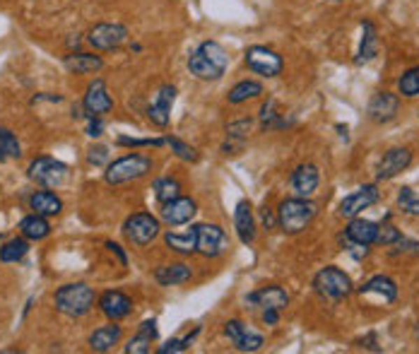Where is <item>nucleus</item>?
Instances as JSON below:
<instances>
[{"label":"nucleus","mask_w":419,"mask_h":354,"mask_svg":"<svg viewBox=\"0 0 419 354\" xmlns=\"http://www.w3.org/2000/svg\"><path fill=\"white\" fill-rule=\"evenodd\" d=\"M87 160H90V164L101 167L108 160V150H106V147H101V145L99 147H92L90 155H87Z\"/></svg>","instance_id":"nucleus-44"},{"label":"nucleus","mask_w":419,"mask_h":354,"mask_svg":"<svg viewBox=\"0 0 419 354\" xmlns=\"http://www.w3.org/2000/svg\"><path fill=\"white\" fill-rule=\"evenodd\" d=\"M121 340V325H101L90 335V350L92 352H108L116 342Z\"/></svg>","instance_id":"nucleus-25"},{"label":"nucleus","mask_w":419,"mask_h":354,"mask_svg":"<svg viewBox=\"0 0 419 354\" xmlns=\"http://www.w3.org/2000/svg\"><path fill=\"white\" fill-rule=\"evenodd\" d=\"M20 232L24 239H31V241H41V239L48 236V232H51V227H48V222L43 220L41 215H29L24 217V220L20 222Z\"/></svg>","instance_id":"nucleus-30"},{"label":"nucleus","mask_w":419,"mask_h":354,"mask_svg":"<svg viewBox=\"0 0 419 354\" xmlns=\"http://www.w3.org/2000/svg\"><path fill=\"white\" fill-rule=\"evenodd\" d=\"M412 164V152L407 147H393L383 155V160L378 162V181H388V178L398 176Z\"/></svg>","instance_id":"nucleus-10"},{"label":"nucleus","mask_w":419,"mask_h":354,"mask_svg":"<svg viewBox=\"0 0 419 354\" xmlns=\"http://www.w3.org/2000/svg\"><path fill=\"white\" fill-rule=\"evenodd\" d=\"M374 203H378V188L376 186H362L359 190H355L352 195H347L345 200L340 203V215L342 217H357L359 212L369 210Z\"/></svg>","instance_id":"nucleus-12"},{"label":"nucleus","mask_w":419,"mask_h":354,"mask_svg":"<svg viewBox=\"0 0 419 354\" xmlns=\"http://www.w3.org/2000/svg\"><path fill=\"white\" fill-rule=\"evenodd\" d=\"M400 241V232L395 229L393 225H381L378 227V234H376V241L374 243H381V246H393V243Z\"/></svg>","instance_id":"nucleus-40"},{"label":"nucleus","mask_w":419,"mask_h":354,"mask_svg":"<svg viewBox=\"0 0 419 354\" xmlns=\"http://www.w3.org/2000/svg\"><path fill=\"white\" fill-rule=\"evenodd\" d=\"M260 94H263V85L255 83V80H243V83L232 87L227 99H229V104H243V101L255 99V97H260Z\"/></svg>","instance_id":"nucleus-31"},{"label":"nucleus","mask_w":419,"mask_h":354,"mask_svg":"<svg viewBox=\"0 0 419 354\" xmlns=\"http://www.w3.org/2000/svg\"><path fill=\"white\" fill-rule=\"evenodd\" d=\"M29 208L41 217H53L63 210V203L61 198H56V195L48 193V190H39V193H34L29 198Z\"/></svg>","instance_id":"nucleus-28"},{"label":"nucleus","mask_w":419,"mask_h":354,"mask_svg":"<svg viewBox=\"0 0 419 354\" xmlns=\"http://www.w3.org/2000/svg\"><path fill=\"white\" fill-rule=\"evenodd\" d=\"M277 313H280V311H275V309H265L263 320H265V323H268V325H275L277 320H280V316H277Z\"/></svg>","instance_id":"nucleus-47"},{"label":"nucleus","mask_w":419,"mask_h":354,"mask_svg":"<svg viewBox=\"0 0 419 354\" xmlns=\"http://www.w3.org/2000/svg\"><path fill=\"white\" fill-rule=\"evenodd\" d=\"M118 143L121 145H128V147H159L164 145L166 140H135V138H118Z\"/></svg>","instance_id":"nucleus-45"},{"label":"nucleus","mask_w":419,"mask_h":354,"mask_svg":"<svg viewBox=\"0 0 419 354\" xmlns=\"http://www.w3.org/2000/svg\"><path fill=\"white\" fill-rule=\"evenodd\" d=\"M318 183H320V174L313 164H301L297 171L292 174V188L299 198H308V195H313L315 188H318Z\"/></svg>","instance_id":"nucleus-18"},{"label":"nucleus","mask_w":419,"mask_h":354,"mask_svg":"<svg viewBox=\"0 0 419 354\" xmlns=\"http://www.w3.org/2000/svg\"><path fill=\"white\" fill-rule=\"evenodd\" d=\"M56 309L70 318H80L94 306V292L92 287H87L85 282H75V285H65L56 292L53 297Z\"/></svg>","instance_id":"nucleus-2"},{"label":"nucleus","mask_w":419,"mask_h":354,"mask_svg":"<svg viewBox=\"0 0 419 354\" xmlns=\"http://www.w3.org/2000/svg\"><path fill=\"white\" fill-rule=\"evenodd\" d=\"M376 234H378V225L369 220H357V217H352L350 227H347V239H350L352 243H364V246H369V243L376 241Z\"/></svg>","instance_id":"nucleus-24"},{"label":"nucleus","mask_w":419,"mask_h":354,"mask_svg":"<svg viewBox=\"0 0 419 354\" xmlns=\"http://www.w3.org/2000/svg\"><path fill=\"white\" fill-rule=\"evenodd\" d=\"M70 171L63 162L53 160V157H39L29 164V178L46 188H56V186H63L68 181Z\"/></svg>","instance_id":"nucleus-5"},{"label":"nucleus","mask_w":419,"mask_h":354,"mask_svg":"<svg viewBox=\"0 0 419 354\" xmlns=\"http://www.w3.org/2000/svg\"><path fill=\"white\" fill-rule=\"evenodd\" d=\"M155 340H157V323L155 320H145V323H140L135 337H130V342L126 345V352L128 354H145V352H150V345Z\"/></svg>","instance_id":"nucleus-23"},{"label":"nucleus","mask_w":419,"mask_h":354,"mask_svg":"<svg viewBox=\"0 0 419 354\" xmlns=\"http://www.w3.org/2000/svg\"><path fill=\"white\" fill-rule=\"evenodd\" d=\"M315 292L330 302H342L352 292V282L340 268H323L313 277Z\"/></svg>","instance_id":"nucleus-4"},{"label":"nucleus","mask_w":419,"mask_h":354,"mask_svg":"<svg viewBox=\"0 0 419 354\" xmlns=\"http://www.w3.org/2000/svg\"><path fill=\"white\" fill-rule=\"evenodd\" d=\"M99 306H101V311H104L106 318L121 320V318H126V316L130 313L133 302H130L123 292H106L104 297L99 299Z\"/></svg>","instance_id":"nucleus-20"},{"label":"nucleus","mask_w":419,"mask_h":354,"mask_svg":"<svg viewBox=\"0 0 419 354\" xmlns=\"http://www.w3.org/2000/svg\"><path fill=\"white\" fill-rule=\"evenodd\" d=\"M415 335H417V340H419V323H417V328H415Z\"/></svg>","instance_id":"nucleus-49"},{"label":"nucleus","mask_w":419,"mask_h":354,"mask_svg":"<svg viewBox=\"0 0 419 354\" xmlns=\"http://www.w3.org/2000/svg\"><path fill=\"white\" fill-rule=\"evenodd\" d=\"M152 169V162L150 157L145 155H128V157H121L116 160L113 164L106 167V183L111 186H118V183H128V181H135V178H143L150 174Z\"/></svg>","instance_id":"nucleus-3"},{"label":"nucleus","mask_w":419,"mask_h":354,"mask_svg":"<svg viewBox=\"0 0 419 354\" xmlns=\"http://www.w3.org/2000/svg\"><path fill=\"white\" fill-rule=\"evenodd\" d=\"M101 65H104V61L99 56H92V53H73V56L65 58V68L75 75L97 73V70H101Z\"/></svg>","instance_id":"nucleus-27"},{"label":"nucleus","mask_w":419,"mask_h":354,"mask_svg":"<svg viewBox=\"0 0 419 354\" xmlns=\"http://www.w3.org/2000/svg\"><path fill=\"white\" fill-rule=\"evenodd\" d=\"M362 29H364V36H362V46H359L355 63H369L378 53V36H376L374 24L371 22H364Z\"/></svg>","instance_id":"nucleus-29"},{"label":"nucleus","mask_w":419,"mask_h":354,"mask_svg":"<svg viewBox=\"0 0 419 354\" xmlns=\"http://www.w3.org/2000/svg\"><path fill=\"white\" fill-rule=\"evenodd\" d=\"M200 51H203L205 56H208L210 61L217 65V68L227 70V63H229V56H227V51H225V48H222L217 41H205V43H200Z\"/></svg>","instance_id":"nucleus-36"},{"label":"nucleus","mask_w":419,"mask_h":354,"mask_svg":"<svg viewBox=\"0 0 419 354\" xmlns=\"http://www.w3.org/2000/svg\"><path fill=\"white\" fill-rule=\"evenodd\" d=\"M225 333L239 352H255L263 345V335L255 333L248 325H243L241 320H229V323L225 325Z\"/></svg>","instance_id":"nucleus-11"},{"label":"nucleus","mask_w":419,"mask_h":354,"mask_svg":"<svg viewBox=\"0 0 419 354\" xmlns=\"http://www.w3.org/2000/svg\"><path fill=\"white\" fill-rule=\"evenodd\" d=\"M164 241H166V246L171 248V250H176V253H183V255H188V253H193V250H198V236H195V227L190 232H186V234H171V232H169L166 236H164Z\"/></svg>","instance_id":"nucleus-32"},{"label":"nucleus","mask_w":419,"mask_h":354,"mask_svg":"<svg viewBox=\"0 0 419 354\" xmlns=\"http://www.w3.org/2000/svg\"><path fill=\"white\" fill-rule=\"evenodd\" d=\"M123 232H126L128 241L135 243V246H150L157 236H159V222L155 220L147 212H138V215H130L123 225Z\"/></svg>","instance_id":"nucleus-6"},{"label":"nucleus","mask_w":419,"mask_h":354,"mask_svg":"<svg viewBox=\"0 0 419 354\" xmlns=\"http://www.w3.org/2000/svg\"><path fill=\"white\" fill-rule=\"evenodd\" d=\"M315 205L306 198H292L285 200L277 210V225H280L282 232L287 234H299L304 232L315 217Z\"/></svg>","instance_id":"nucleus-1"},{"label":"nucleus","mask_w":419,"mask_h":354,"mask_svg":"<svg viewBox=\"0 0 419 354\" xmlns=\"http://www.w3.org/2000/svg\"><path fill=\"white\" fill-rule=\"evenodd\" d=\"M398 87H400L402 97H410V99H412V97L419 94V65H417V68H410L405 75H402Z\"/></svg>","instance_id":"nucleus-37"},{"label":"nucleus","mask_w":419,"mask_h":354,"mask_svg":"<svg viewBox=\"0 0 419 354\" xmlns=\"http://www.w3.org/2000/svg\"><path fill=\"white\" fill-rule=\"evenodd\" d=\"M234 227H236V234L241 239V243H251L255 239V222H253V212H251V203L241 200L236 205V212H234Z\"/></svg>","instance_id":"nucleus-22"},{"label":"nucleus","mask_w":419,"mask_h":354,"mask_svg":"<svg viewBox=\"0 0 419 354\" xmlns=\"http://www.w3.org/2000/svg\"><path fill=\"white\" fill-rule=\"evenodd\" d=\"M330 3H337V0H330Z\"/></svg>","instance_id":"nucleus-50"},{"label":"nucleus","mask_w":419,"mask_h":354,"mask_svg":"<svg viewBox=\"0 0 419 354\" xmlns=\"http://www.w3.org/2000/svg\"><path fill=\"white\" fill-rule=\"evenodd\" d=\"M198 335V328L193 330L190 335H186V337H181V340H169L164 347H159V354H176V352H183L186 347L193 342V337Z\"/></svg>","instance_id":"nucleus-41"},{"label":"nucleus","mask_w":419,"mask_h":354,"mask_svg":"<svg viewBox=\"0 0 419 354\" xmlns=\"http://www.w3.org/2000/svg\"><path fill=\"white\" fill-rule=\"evenodd\" d=\"M400 108V99L390 92H376L369 101V118L374 123H388L390 118H395Z\"/></svg>","instance_id":"nucleus-13"},{"label":"nucleus","mask_w":419,"mask_h":354,"mask_svg":"<svg viewBox=\"0 0 419 354\" xmlns=\"http://www.w3.org/2000/svg\"><path fill=\"white\" fill-rule=\"evenodd\" d=\"M248 304H253V306H260V309H275V311H282V309H287V304H290V297H287V292L282 290V287H263V290L248 294L246 299Z\"/></svg>","instance_id":"nucleus-17"},{"label":"nucleus","mask_w":419,"mask_h":354,"mask_svg":"<svg viewBox=\"0 0 419 354\" xmlns=\"http://www.w3.org/2000/svg\"><path fill=\"white\" fill-rule=\"evenodd\" d=\"M398 205L400 210L405 212V215H419V195H415V190L412 188H402L398 193Z\"/></svg>","instance_id":"nucleus-38"},{"label":"nucleus","mask_w":419,"mask_h":354,"mask_svg":"<svg viewBox=\"0 0 419 354\" xmlns=\"http://www.w3.org/2000/svg\"><path fill=\"white\" fill-rule=\"evenodd\" d=\"M195 203L190 198H173L169 200V203H164V208H162V220L166 222V225L171 227H178V225H186V222H190L195 217Z\"/></svg>","instance_id":"nucleus-16"},{"label":"nucleus","mask_w":419,"mask_h":354,"mask_svg":"<svg viewBox=\"0 0 419 354\" xmlns=\"http://www.w3.org/2000/svg\"><path fill=\"white\" fill-rule=\"evenodd\" d=\"M246 65L253 70V73L263 75V78H277L285 68L282 63V56L275 53L273 48L268 46H251L246 51Z\"/></svg>","instance_id":"nucleus-7"},{"label":"nucleus","mask_w":419,"mask_h":354,"mask_svg":"<svg viewBox=\"0 0 419 354\" xmlns=\"http://www.w3.org/2000/svg\"><path fill=\"white\" fill-rule=\"evenodd\" d=\"M178 190H181V186H178V181H173V178H159V181L155 183V195L162 205L178 198Z\"/></svg>","instance_id":"nucleus-35"},{"label":"nucleus","mask_w":419,"mask_h":354,"mask_svg":"<svg viewBox=\"0 0 419 354\" xmlns=\"http://www.w3.org/2000/svg\"><path fill=\"white\" fill-rule=\"evenodd\" d=\"M251 130V121L248 118H243V121H236V123H229L227 125V133H229V138H243V135Z\"/></svg>","instance_id":"nucleus-43"},{"label":"nucleus","mask_w":419,"mask_h":354,"mask_svg":"<svg viewBox=\"0 0 419 354\" xmlns=\"http://www.w3.org/2000/svg\"><path fill=\"white\" fill-rule=\"evenodd\" d=\"M166 143L171 145V150L176 152V157H181L183 162H198V152H195L190 145L183 143V140H178V138H169Z\"/></svg>","instance_id":"nucleus-39"},{"label":"nucleus","mask_w":419,"mask_h":354,"mask_svg":"<svg viewBox=\"0 0 419 354\" xmlns=\"http://www.w3.org/2000/svg\"><path fill=\"white\" fill-rule=\"evenodd\" d=\"M275 108H277V104L273 99L268 101V104H265L263 108H260V125H263L265 130L268 128H275V121H277V113H275Z\"/></svg>","instance_id":"nucleus-42"},{"label":"nucleus","mask_w":419,"mask_h":354,"mask_svg":"<svg viewBox=\"0 0 419 354\" xmlns=\"http://www.w3.org/2000/svg\"><path fill=\"white\" fill-rule=\"evenodd\" d=\"M195 236H198V253H203L205 258H217L229 248V239L217 225H195Z\"/></svg>","instance_id":"nucleus-8"},{"label":"nucleus","mask_w":419,"mask_h":354,"mask_svg":"<svg viewBox=\"0 0 419 354\" xmlns=\"http://www.w3.org/2000/svg\"><path fill=\"white\" fill-rule=\"evenodd\" d=\"M155 280L159 282L162 287H171V285H183V282L190 280V268L183 263H171V265H159L155 270Z\"/></svg>","instance_id":"nucleus-26"},{"label":"nucleus","mask_w":419,"mask_h":354,"mask_svg":"<svg viewBox=\"0 0 419 354\" xmlns=\"http://www.w3.org/2000/svg\"><path fill=\"white\" fill-rule=\"evenodd\" d=\"M106 248H111L113 253L118 255V258H121V263L126 265V255H123V250H121V246H116V243H106Z\"/></svg>","instance_id":"nucleus-48"},{"label":"nucleus","mask_w":419,"mask_h":354,"mask_svg":"<svg viewBox=\"0 0 419 354\" xmlns=\"http://www.w3.org/2000/svg\"><path fill=\"white\" fill-rule=\"evenodd\" d=\"M27 250H29V246H27L24 239H13V241L0 246V260L3 263H17L27 255Z\"/></svg>","instance_id":"nucleus-33"},{"label":"nucleus","mask_w":419,"mask_h":354,"mask_svg":"<svg viewBox=\"0 0 419 354\" xmlns=\"http://www.w3.org/2000/svg\"><path fill=\"white\" fill-rule=\"evenodd\" d=\"M126 39H128V29L123 24H97L87 34V41L97 51H113L121 43H126Z\"/></svg>","instance_id":"nucleus-9"},{"label":"nucleus","mask_w":419,"mask_h":354,"mask_svg":"<svg viewBox=\"0 0 419 354\" xmlns=\"http://www.w3.org/2000/svg\"><path fill=\"white\" fill-rule=\"evenodd\" d=\"M101 130H104V123L99 121V116H90V125H87V133H90L92 138H99Z\"/></svg>","instance_id":"nucleus-46"},{"label":"nucleus","mask_w":419,"mask_h":354,"mask_svg":"<svg viewBox=\"0 0 419 354\" xmlns=\"http://www.w3.org/2000/svg\"><path fill=\"white\" fill-rule=\"evenodd\" d=\"M359 294H362V297H378V302L390 304V302L398 299V287H395V282L390 280V277L376 275V277H371L364 287H359Z\"/></svg>","instance_id":"nucleus-19"},{"label":"nucleus","mask_w":419,"mask_h":354,"mask_svg":"<svg viewBox=\"0 0 419 354\" xmlns=\"http://www.w3.org/2000/svg\"><path fill=\"white\" fill-rule=\"evenodd\" d=\"M173 99H176V87L171 85H164L157 94V99L152 101V106L147 108V116L155 125L164 128L169 125V118H171V106H173Z\"/></svg>","instance_id":"nucleus-14"},{"label":"nucleus","mask_w":419,"mask_h":354,"mask_svg":"<svg viewBox=\"0 0 419 354\" xmlns=\"http://www.w3.org/2000/svg\"><path fill=\"white\" fill-rule=\"evenodd\" d=\"M188 70L190 73L195 75L198 80H205V83H210V80H220L222 75H225V70L222 68H217L215 63L210 61L208 56H205L203 51H193L190 53V58H188Z\"/></svg>","instance_id":"nucleus-21"},{"label":"nucleus","mask_w":419,"mask_h":354,"mask_svg":"<svg viewBox=\"0 0 419 354\" xmlns=\"http://www.w3.org/2000/svg\"><path fill=\"white\" fill-rule=\"evenodd\" d=\"M83 106H85V111L90 113V116H101V113L111 111L113 101H111V97H108V92H106L104 80H94V83L87 87Z\"/></svg>","instance_id":"nucleus-15"},{"label":"nucleus","mask_w":419,"mask_h":354,"mask_svg":"<svg viewBox=\"0 0 419 354\" xmlns=\"http://www.w3.org/2000/svg\"><path fill=\"white\" fill-rule=\"evenodd\" d=\"M22 155V147L8 128H0V162L5 160H17Z\"/></svg>","instance_id":"nucleus-34"}]
</instances>
